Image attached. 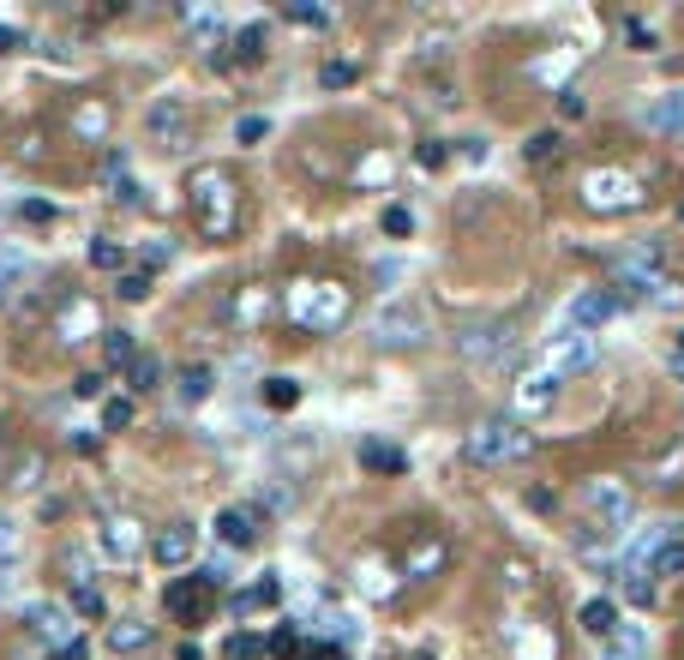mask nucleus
Masks as SVG:
<instances>
[{
	"label": "nucleus",
	"mask_w": 684,
	"mask_h": 660,
	"mask_svg": "<svg viewBox=\"0 0 684 660\" xmlns=\"http://www.w3.org/2000/svg\"><path fill=\"white\" fill-rule=\"evenodd\" d=\"M463 451L487 468H504V463H523V456L535 451V433H523V426L504 421V414H487V421L463 439Z\"/></svg>",
	"instance_id": "nucleus-1"
},
{
	"label": "nucleus",
	"mask_w": 684,
	"mask_h": 660,
	"mask_svg": "<svg viewBox=\"0 0 684 660\" xmlns=\"http://www.w3.org/2000/svg\"><path fill=\"white\" fill-rule=\"evenodd\" d=\"M295 319H300V330H312V337L349 325V288H337V283H300L295 288Z\"/></svg>",
	"instance_id": "nucleus-2"
},
{
	"label": "nucleus",
	"mask_w": 684,
	"mask_h": 660,
	"mask_svg": "<svg viewBox=\"0 0 684 660\" xmlns=\"http://www.w3.org/2000/svg\"><path fill=\"white\" fill-rule=\"evenodd\" d=\"M193 210L205 235H228L235 228V181L223 169H198L193 174Z\"/></svg>",
	"instance_id": "nucleus-3"
},
{
	"label": "nucleus",
	"mask_w": 684,
	"mask_h": 660,
	"mask_svg": "<svg viewBox=\"0 0 684 660\" xmlns=\"http://www.w3.org/2000/svg\"><path fill=\"white\" fill-rule=\"evenodd\" d=\"M456 354L475 361V366H504L516 354V325H504V319L463 325V330H456Z\"/></svg>",
	"instance_id": "nucleus-4"
},
{
	"label": "nucleus",
	"mask_w": 684,
	"mask_h": 660,
	"mask_svg": "<svg viewBox=\"0 0 684 660\" xmlns=\"http://www.w3.org/2000/svg\"><path fill=\"white\" fill-rule=\"evenodd\" d=\"M373 342H385V349H402V342H421L426 337V307L421 300H409V295H397V300H385V307L373 312Z\"/></svg>",
	"instance_id": "nucleus-5"
},
{
	"label": "nucleus",
	"mask_w": 684,
	"mask_h": 660,
	"mask_svg": "<svg viewBox=\"0 0 684 660\" xmlns=\"http://www.w3.org/2000/svg\"><path fill=\"white\" fill-rule=\"evenodd\" d=\"M547 366L552 378H570V373H589L594 366V337H582V330H565V337H552V349H547Z\"/></svg>",
	"instance_id": "nucleus-6"
},
{
	"label": "nucleus",
	"mask_w": 684,
	"mask_h": 660,
	"mask_svg": "<svg viewBox=\"0 0 684 660\" xmlns=\"http://www.w3.org/2000/svg\"><path fill=\"white\" fill-rule=\"evenodd\" d=\"M589 511H594V523H601V535H618V528L630 523V492L618 487V480H594Z\"/></svg>",
	"instance_id": "nucleus-7"
},
{
	"label": "nucleus",
	"mask_w": 684,
	"mask_h": 660,
	"mask_svg": "<svg viewBox=\"0 0 684 660\" xmlns=\"http://www.w3.org/2000/svg\"><path fill=\"white\" fill-rule=\"evenodd\" d=\"M582 193H589L594 210H630V205H637V181H630V174H618V169H594Z\"/></svg>",
	"instance_id": "nucleus-8"
},
{
	"label": "nucleus",
	"mask_w": 684,
	"mask_h": 660,
	"mask_svg": "<svg viewBox=\"0 0 684 660\" xmlns=\"http://www.w3.org/2000/svg\"><path fill=\"white\" fill-rule=\"evenodd\" d=\"M162 606H169L174 618H186V625H198V618L210 613V589L198 577H174L169 594H162Z\"/></svg>",
	"instance_id": "nucleus-9"
},
{
	"label": "nucleus",
	"mask_w": 684,
	"mask_h": 660,
	"mask_svg": "<svg viewBox=\"0 0 684 660\" xmlns=\"http://www.w3.org/2000/svg\"><path fill=\"white\" fill-rule=\"evenodd\" d=\"M193 547H198V528L193 523H169L157 540H150V553H157L162 570H181L186 558H193Z\"/></svg>",
	"instance_id": "nucleus-10"
},
{
	"label": "nucleus",
	"mask_w": 684,
	"mask_h": 660,
	"mask_svg": "<svg viewBox=\"0 0 684 660\" xmlns=\"http://www.w3.org/2000/svg\"><path fill=\"white\" fill-rule=\"evenodd\" d=\"M24 625H31L43 642H55V649H67V642H72V618L60 613L55 601H31V606H24Z\"/></svg>",
	"instance_id": "nucleus-11"
},
{
	"label": "nucleus",
	"mask_w": 684,
	"mask_h": 660,
	"mask_svg": "<svg viewBox=\"0 0 684 660\" xmlns=\"http://www.w3.org/2000/svg\"><path fill=\"white\" fill-rule=\"evenodd\" d=\"M618 312V300L606 295V288H582L577 300H570V330H582V337H589L594 325H606Z\"/></svg>",
	"instance_id": "nucleus-12"
},
{
	"label": "nucleus",
	"mask_w": 684,
	"mask_h": 660,
	"mask_svg": "<svg viewBox=\"0 0 684 660\" xmlns=\"http://www.w3.org/2000/svg\"><path fill=\"white\" fill-rule=\"evenodd\" d=\"M186 126H193V121H186V103H181V96H169V103L150 109V133L162 138V150H181V145H186Z\"/></svg>",
	"instance_id": "nucleus-13"
},
{
	"label": "nucleus",
	"mask_w": 684,
	"mask_h": 660,
	"mask_svg": "<svg viewBox=\"0 0 684 660\" xmlns=\"http://www.w3.org/2000/svg\"><path fill=\"white\" fill-rule=\"evenodd\" d=\"M91 330H96V307H91V300H79V295H72L67 307L55 312V337L67 342V349H79V342L91 337Z\"/></svg>",
	"instance_id": "nucleus-14"
},
{
	"label": "nucleus",
	"mask_w": 684,
	"mask_h": 660,
	"mask_svg": "<svg viewBox=\"0 0 684 660\" xmlns=\"http://www.w3.org/2000/svg\"><path fill=\"white\" fill-rule=\"evenodd\" d=\"M138 547H145V540H138V523H133V516H109V523H103V553L126 565V558H138Z\"/></svg>",
	"instance_id": "nucleus-15"
},
{
	"label": "nucleus",
	"mask_w": 684,
	"mask_h": 660,
	"mask_svg": "<svg viewBox=\"0 0 684 660\" xmlns=\"http://www.w3.org/2000/svg\"><path fill=\"white\" fill-rule=\"evenodd\" d=\"M217 535L228 540V547H252V540H259V516L235 504V511H223V516H217Z\"/></svg>",
	"instance_id": "nucleus-16"
},
{
	"label": "nucleus",
	"mask_w": 684,
	"mask_h": 660,
	"mask_svg": "<svg viewBox=\"0 0 684 660\" xmlns=\"http://www.w3.org/2000/svg\"><path fill=\"white\" fill-rule=\"evenodd\" d=\"M601 660H649V637H642L637 625H618L613 637H606V655Z\"/></svg>",
	"instance_id": "nucleus-17"
},
{
	"label": "nucleus",
	"mask_w": 684,
	"mask_h": 660,
	"mask_svg": "<svg viewBox=\"0 0 684 660\" xmlns=\"http://www.w3.org/2000/svg\"><path fill=\"white\" fill-rule=\"evenodd\" d=\"M582 630H589L594 642H606V637H613V630H618V606L606 601V594H594V601L582 606Z\"/></svg>",
	"instance_id": "nucleus-18"
},
{
	"label": "nucleus",
	"mask_w": 684,
	"mask_h": 660,
	"mask_svg": "<svg viewBox=\"0 0 684 660\" xmlns=\"http://www.w3.org/2000/svg\"><path fill=\"white\" fill-rule=\"evenodd\" d=\"M559 385H565V378H552L547 366H535V373L523 378V390H516V397H523V409H547V402L559 397Z\"/></svg>",
	"instance_id": "nucleus-19"
},
{
	"label": "nucleus",
	"mask_w": 684,
	"mask_h": 660,
	"mask_svg": "<svg viewBox=\"0 0 684 660\" xmlns=\"http://www.w3.org/2000/svg\"><path fill=\"white\" fill-rule=\"evenodd\" d=\"M361 463H366V468H378V475H402V468H409V456H402L397 444L361 439Z\"/></svg>",
	"instance_id": "nucleus-20"
},
{
	"label": "nucleus",
	"mask_w": 684,
	"mask_h": 660,
	"mask_svg": "<svg viewBox=\"0 0 684 660\" xmlns=\"http://www.w3.org/2000/svg\"><path fill=\"white\" fill-rule=\"evenodd\" d=\"M649 126H654V133H684V84H679V91H666L661 103L649 109Z\"/></svg>",
	"instance_id": "nucleus-21"
},
{
	"label": "nucleus",
	"mask_w": 684,
	"mask_h": 660,
	"mask_svg": "<svg viewBox=\"0 0 684 660\" xmlns=\"http://www.w3.org/2000/svg\"><path fill=\"white\" fill-rule=\"evenodd\" d=\"M276 601H283V582H276L271 570H264V577H259V582H252V589L235 601V613H259V606H276Z\"/></svg>",
	"instance_id": "nucleus-22"
},
{
	"label": "nucleus",
	"mask_w": 684,
	"mask_h": 660,
	"mask_svg": "<svg viewBox=\"0 0 684 660\" xmlns=\"http://www.w3.org/2000/svg\"><path fill=\"white\" fill-rule=\"evenodd\" d=\"M150 642V625H138V618H121V625L109 630V649L114 655H138Z\"/></svg>",
	"instance_id": "nucleus-23"
},
{
	"label": "nucleus",
	"mask_w": 684,
	"mask_h": 660,
	"mask_svg": "<svg viewBox=\"0 0 684 660\" xmlns=\"http://www.w3.org/2000/svg\"><path fill=\"white\" fill-rule=\"evenodd\" d=\"M157 378H162V361H157V354H133V366H126V385H133V390H157Z\"/></svg>",
	"instance_id": "nucleus-24"
},
{
	"label": "nucleus",
	"mask_w": 684,
	"mask_h": 660,
	"mask_svg": "<svg viewBox=\"0 0 684 660\" xmlns=\"http://www.w3.org/2000/svg\"><path fill=\"white\" fill-rule=\"evenodd\" d=\"M103 354H109V366H133V354H138L133 330H103Z\"/></svg>",
	"instance_id": "nucleus-25"
},
{
	"label": "nucleus",
	"mask_w": 684,
	"mask_h": 660,
	"mask_svg": "<svg viewBox=\"0 0 684 660\" xmlns=\"http://www.w3.org/2000/svg\"><path fill=\"white\" fill-rule=\"evenodd\" d=\"M210 385H217V373H210V366H186V373H181V397L186 402H205Z\"/></svg>",
	"instance_id": "nucleus-26"
},
{
	"label": "nucleus",
	"mask_w": 684,
	"mask_h": 660,
	"mask_svg": "<svg viewBox=\"0 0 684 660\" xmlns=\"http://www.w3.org/2000/svg\"><path fill=\"white\" fill-rule=\"evenodd\" d=\"M264 402H271V409H295L300 385H295V378H271V385H264Z\"/></svg>",
	"instance_id": "nucleus-27"
},
{
	"label": "nucleus",
	"mask_w": 684,
	"mask_h": 660,
	"mask_svg": "<svg viewBox=\"0 0 684 660\" xmlns=\"http://www.w3.org/2000/svg\"><path fill=\"white\" fill-rule=\"evenodd\" d=\"M72 613H79V618H103V594H96L91 582H79V589H72Z\"/></svg>",
	"instance_id": "nucleus-28"
},
{
	"label": "nucleus",
	"mask_w": 684,
	"mask_h": 660,
	"mask_svg": "<svg viewBox=\"0 0 684 660\" xmlns=\"http://www.w3.org/2000/svg\"><path fill=\"white\" fill-rule=\"evenodd\" d=\"M91 264H96V271H121V264H126V252L114 247V240H91Z\"/></svg>",
	"instance_id": "nucleus-29"
},
{
	"label": "nucleus",
	"mask_w": 684,
	"mask_h": 660,
	"mask_svg": "<svg viewBox=\"0 0 684 660\" xmlns=\"http://www.w3.org/2000/svg\"><path fill=\"white\" fill-rule=\"evenodd\" d=\"M103 426H109V433H126V426H133V402H126V397L103 402Z\"/></svg>",
	"instance_id": "nucleus-30"
},
{
	"label": "nucleus",
	"mask_w": 684,
	"mask_h": 660,
	"mask_svg": "<svg viewBox=\"0 0 684 660\" xmlns=\"http://www.w3.org/2000/svg\"><path fill=\"white\" fill-rule=\"evenodd\" d=\"M235 48H240V60H259L264 55V24H247V31L235 36Z\"/></svg>",
	"instance_id": "nucleus-31"
},
{
	"label": "nucleus",
	"mask_w": 684,
	"mask_h": 660,
	"mask_svg": "<svg viewBox=\"0 0 684 660\" xmlns=\"http://www.w3.org/2000/svg\"><path fill=\"white\" fill-rule=\"evenodd\" d=\"M625 601L654 606V582H649V577H637V570H625Z\"/></svg>",
	"instance_id": "nucleus-32"
},
{
	"label": "nucleus",
	"mask_w": 684,
	"mask_h": 660,
	"mask_svg": "<svg viewBox=\"0 0 684 660\" xmlns=\"http://www.w3.org/2000/svg\"><path fill=\"white\" fill-rule=\"evenodd\" d=\"M150 295V271H126L121 276V300H145Z\"/></svg>",
	"instance_id": "nucleus-33"
},
{
	"label": "nucleus",
	"mask_w": 684,
	"mask_h": 660,
	"mask_svg": "<svg viewBox=\"0 0 684 660\" xmlns=\"http://www.w3.org/2000/svg\"><path fill=\"white\" fill-rule=\"evenodd\" d=\"M19 276H24V259H19V252H0V295H12Z\"/></svg>",
	"instance_id": "nucleus-34"
},
{
	"label": "nucleus",
	"mask_w": 684,
	"mask_h": 660,
	"mask_svg": "<svg viewBox=\"0 0 684 660\" xmlns=\"http://www.w3.org/2000/svg\"><path fill=\"white\" fill-rule=\"evenodd\" d=\"M264 133H271V121H264V114H247V121L235 126V138H240V145H259Z\"/></svg>",
	"instance_id": "nucleus-35"
},
{
	"label": "nucleus",
	"mask_w": 684,
	"mask_h": 660,
	"mask_svg": "<svg viewBox=\"0 0 684 660\" xmlns=\"http://www.w3.org/2000/svg\"><path fill=\"white\" fill-rule=\"evenodd\" d=\"M259 655H264L259 637H235V642H228V660H259Z\"/></svg>",
	"instance_id": "nucleus-36"
},
{
	"label": "nucleus",
	"mask_w": 684,
	"mask_h": 660,
	"mask_svg": "<svg viewBox=\"0 0 684 660\" xmlns=\"http://www.w3.org/2000/svg\"><path fill=\"white\" fill-rule=\"evenodd\" d=\"M288 19H295V24H312V31H319V24H331V12H324V7H288Z\"/></svg>",
	"instance_id": "nucleus-37"
},
{
	"label": "nucleus",
	"mask_w": 684,
	"mask_h": 660,
	"mask_svg": "<svg viewBox=\"0 0 684 660\" xmlns=\"http://www.w3.org/2000/svg\"><path fill=\"white\" fill-rule=\"evenodd\" d=\"M409 228H414V217H409L402 205H390V210H385V235H409Z\"/></svg>",
	"instance_id": "nucleus-38"
},
{
	"label": "nucleus",
	"mask_w": 684,
	"mask_h": 660,
	"mask_svg": "<svg viewBox=\"0 0 684 660\" xmlns=\"http://www.w3.org/2000/svg\"><path fill=\"white\" fill-rule=\"evenodd\" d=\"M547 150H559V133H535V138H528V157H547Z\"/></svg>",
	"instance_id": "nucleus-39"
},
{
	"label": "nucleus",
	"mask_w": 684,
	"mask_h": 660,
	"mask_svg": "<svg viewBox=\"0 0 684 660\" xmlns=\"http://www.w3.org/2000/svg\"><path fill=\"white\" fill-rule=\"evenodd\" d=\"M19 217H24V223H55V210H48L43 198H31V205H19Z\"/></svg>",
	"instance_id": "nucleus-40"
},
{
	"label": "nucleus",
	"mask_w": 684,
	"mask_h": 660,
	"mask_svg": "<svg viewBox=\"0 0 684 660\" xmlns=\"http://www.w3.org/2000/svg\"><path fill=\"white\" fill-rule=\"evenodd\" d=\"M625 36H630V43H637V48H654V31H649V24H642V19H630V24H625Z\"/></svg>",
	"instance_id": "nucleus-41"
},
{
	"label": "nucleus",
	"mask_w": 684,
	"mask_h": 660,
	"mask_svg": "<svg viewBox=\"0 0 684 660\" xmlns=\"http://www.w3.org/2000/svg\"><path fill=\"white\" fill-rule=\"evenodd\" d=\"M72 390H79V397H103V373H84Z\"/></svg>",
	"instance_id": "nucleus-42"
},
{
	"label": "nucleus",
	"mask_w": 684,
	"mask_h": 660,
	"mask_svg": "<svg viewBox=\"0 0 684 660\" xmlns=\"http://www.w3.org/2000/svg\"><path fill=\"white\" fill-rule=\"evenodd\" d=\"M79 133H91V138L103 133V109H84V114H79Z\"/></svg>",
	"instance_id": "nucleus-43"
},
{
	"label": "nucleus",
	"mask_w": 684,
	"mask_h": 660,
	"mask_svg": "<svg viewBox=\"0 0 684 660\" xmlns=\"http://www.w3.org/2000/svg\"><path fill=\"white\" fill-rule=\"evenodd\" d=\"M36 468H43V463H36V456H24V463H19V480H12V487H36Z\"/></svg>",
	"instance_id": "nucleus-44"
},
{
	"label": "nucleus",
	"mask_w": 684,
	"mask_h": 660,
	"mask_svg": "<svg viewBox=\"0 0 684 660\" xmlns=\"http://www.w3.org/2000/svg\"><path fill=\"white\" fill-rule=\"evenodd\" d=\"M324 84H354V67H324Z\"/></svg>",
	"instance_id": "nucleus-45"
},
{
	"label": "nucleus",
	"mask_w": 684,
	"mask_h": 660,
	"mask_svg": "<svg viewBox=\"0 0 684 660\" xmlns=\"http://www.w3.org/2000/svg\"><path fill=\"white\" fill-rule=\"evenodd\" d=\"M12 48H19V31H12V24H0V55H12Z\"/></svg>",
	"instance_id": "nucleus-46"
},
{
	"label": "nucleus",
	"mask_w": 684,
	"mask_h": 660,
	"mask_svg": "<svg viewBox=\"0 0 684 660\" xmlns=\"http://www.w3.org/2000/svg\"><path fill=\"white\" fill-rule=\"evenodd\" d=\"M55 660H84V642H79V637H72V642H67V649H60Z\"/></svg>",
	"instance_id": "nucleus-47"
},
{
	"label": "nucleus",
	"mask_w": 684,
	"mask_h": 660,
	"mask_svg": "<svg viewBox=\"0 0 684 660\" xmlns=\"http://www.w3.org/2000/svg\"><path fill=\"white\" fill-rule=\"evenodd\" d=\"M673 373H679V378H684V354H679V361H673Z\"/></svg>",
	"instance_id": "nucleus-48"
},
{
	"label": "nucleus",
	"mask_w": 684,
	"mask_h": 660,
	"mask_svg": "<svg viewBox=\"0 0 684 660\" xmlns=\"http://www.w3.org/2000/svg\"><path fill=\"white\" fill-rule=\"evenodd\" d=\"M414 660H433V655H414Z\"/></svg>",
	"instance_id": "nucleus-49"
}]
</instances>
